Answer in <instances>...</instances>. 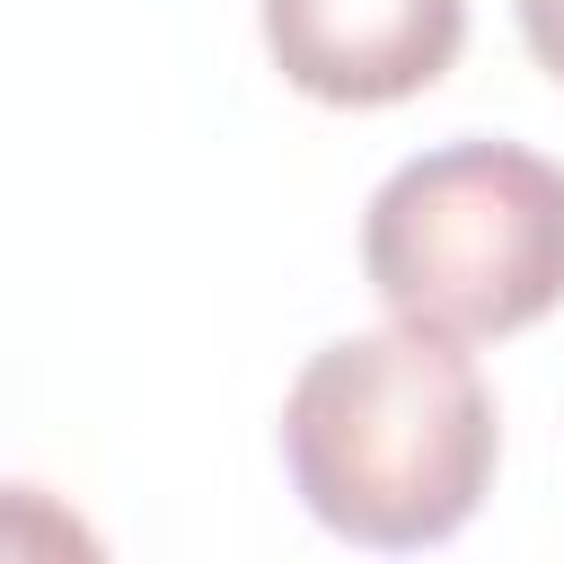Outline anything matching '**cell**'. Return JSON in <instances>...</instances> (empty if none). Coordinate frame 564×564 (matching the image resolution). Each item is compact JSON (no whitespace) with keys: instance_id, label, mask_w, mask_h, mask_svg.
<instances>
[{"instance_id":"277c9868","label":"cell","mask_w":564,"mask_h":564,"mask_svg":"<svg viewBox=\"0 0 564 564\" xmlns=\"http://www.w3.org/2000/svg\"><path fill=\"white\" fill-rule=\"evenodd\" d=\"M511 18H520V44H529V62L564 88V0H511Z\"/></svg>"},{"instance_id":"3957f363","label":"cell","mask_w":564,"mask_h":564,"mask_svg":"<svg viewBox=\"0 0 564 564\" xmlns=\"http://www.w3.org/2000/svg\"><path fill=\"white\" fill-rule=\"evenodd\" d=\"M256 26L300 97L370 115L423 97L458 62L467 0H256Z\"/></svg>"},{"instance_id":"7a4b0ae2","label":"cell","mask_w":564,"mask_h":564,"mask_svg":"<svg viewBox=\"0 0 564 564\" xmlns=\"http://www.w3.org/2000/svg\"><path fill=\"white\" fill-rule=\"evenodd\" d=\"M361 282L388 317L502 344L564 308V167L529 141H432L361 203Z\"/></svg>"},{"instance_id":"6da1fadb","label":"cell","mask_w":564,"mask_h":564,"mask_svg":"<svg viewBox=\"0 0 564 564\" xmlns=\"http://www.w3.org/2000/svg\"><path fill=\"white\" fill-rule=\"evenodd\" d=\"M502 414L458 335L370 326L300 361L282 397V476L317 529L352 546H441L494 494Z\"/></svg>"}]
</instances>
